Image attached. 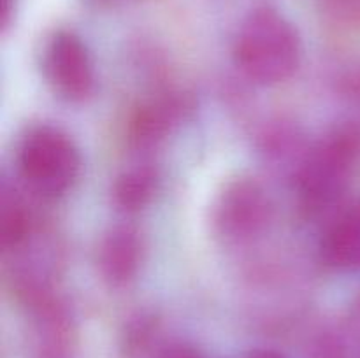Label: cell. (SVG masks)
<instances>
[{
	"label": "cell",
	"mask_w": 360,
	"mask_h": 358,
	"mask_svg": "<svg viewBox=\"0 0 360 358\" xmlns=\"http://www.w3.org/2000/svg\"><path fill=\"white\" fill-rule=\"evenodd\" d=\"M234 60L253 83L274 86L290 79L301 63V39L294 25L273 7H259L243 21Z\"/></svg>",
	"instance_id": "obj_1"
},
{
	"label": "cell",
	"mask_w": 360,
	"mask_h": 358,
	"mask_svg": "<svg viewBox=\"0 0 360 358\" xmlns=\"http://www.w3.org/2000/svg\"><path fill=\"white\" fill-rule=\"evenodd\" d=\"M360 160V130L341 126L309 151L297 172V193L308 213H322L348 188Z\"/></svg>",
	"instance_id": "obj_2"
},
{
	"label": "cell",
	"mask_w": 360,
	"mask_h": 358,
	"mask_svg": "<svg viewBox=\"0 0 360 358\" xmlns=\"http://www.w3.org/2000/svg\"><path fill=\"white\" fill-rule=\"evenodd\" d=\"M16 164L23 181L44 197L63 195L81 171L76 144L65 132L49 125L28 130L18 146Z\"/></svg>",
	"instance_id": "obj_3"
},
{
	"label": "cell",
	"mask_w": 360,
	"mask_h": 358,
	"mask_svg": "<svg viewBox=\"0 0 360 358\" xmlns=\"http://www.w3.org/2000/svg\"><path fill=\"white\" fill-rule=\"evenodd\" d=\"M273 206L267 192L252 178L227 183L213 206L214 232L232 244L248 242L264 234Z\"/></svg>",
	"instance_id": "obj_4"
},
{
	"label": "cell",
	"mask_w": 360,
	"mask_h": 358,
	"mask_svg": "<svg viewBox=\"0 0 360 358\" xmlns=\"http://www.w3.org/2000/svg\"><path fill=\"white\" fill-rule=\"evenodd\" d=\"M44 74L56 93L67 100H84L94 90V63L84 42L74 32L53 34L42 58Z\"/></svg>",
	"instance_id": "obj_5"
},
{
	"label": "cell",
	"mask_w": 360,
	"mask_h": 358,
	"mask_svg": "<svg viewBox=\"0 0 360 358\" xmlns=\"http://www.w3.org/2000/svg\"><path fill=\"white\" fill-rule=\"evenodd\" d=\"M144 242L139 230L118 225L102 237L98 246V270L112 286L130 283L143 263Z\"/></svg>",
	"instance_id": "obj_6"
},
{
	"label": "cell",
	"mask_w": 360,
	"mask_h": 358,
	"mask_svg": "<svg viewBox=\"0 0 360 358\" xmlns=\"http://www.w3.org/2000/svg\"><path fill=\"white\" fill-rule=\"evenodd\" d=\"M37 314L35 358H76V333L65 307L55 298L34 307Z\"/></svg>",
	"instance_id": "obj_7"
},
{
	"label": "cell",
	"mask_w": 360,
	"mask_h": 358,
	"mask_svg": "<svg viewBox=\"0 0 360 358\" xmlns=\"http://www.w3.org/2000/svg\"><path fill=\"white\" fill-rule=\"evenodd\" d=\"M322 258L334 269H360V199L341 213L323 235Z\"/></svg>",
	"instance_id": "obj_8"
},
{
	"label": "cell",
	"mask_w": 360,
	"mask_h": 358,
	"mask_svg": "<svg viewBox=\"0 0 360 358\" xmlns=\"http://www.w3.org/2000/svg\"><path fill=\"white\" fill-rule=\"evenodd\" d=\"M181 105L176 98L164 97L141 105L130 121V140L139 147H148L164 139L178 118Z\"/></svg>",
	"instance_id": "obj_9"
},
{
	"label": "cell",
	"mask_w": 360,
	"mask_h": 358,
	"mask_svg": "<svg viewBox=\"0 0 360 358\" xmlns=\"http://www.w3.org/2000/svg\"><path fill=\"white\" fill-rule=\"evenodd\" d=\"M157 188V172L150 165H137L123 172L115 183V200L122 209H143Z\"/></svg>",
	"instance_id": "obj_10"
},
{
	"label": "cell",
	"mask_w": 360,
	"mask_h": 358,
	"mask_svg": "<svg viewBox=\"0 0 360 358\" xmlns=\"http://www.w3.org/2000/svg\"><path fill=\"white\" fill-rule=\"evenodd\" d=\"M32 230L30 213L23 200L13 192L4 190L2 214H0V235L6 251H16L27 244Z\"/></svg>",
	"instance_id": "obj_11"
},
{
	"label": "cell",
	"mask_w": 360,
	"mask_h": 358,
	"mask_svg": "<svg viewBox=\"0 0 360 358\" xmlns=\"http://www.w3.org/2000/svg\"><path fill=\"white\" fill-rule=\"evenodd\" d=\"M327 23L341 30H360V0H316Z\"/></svg>",
	"instance_id": "obj_12"
},
{
	"label": "cell",
	"mask_w": 360,
	"mask_h": 358,
	"mask_svg": "<svg viewBox=\"0 0 360 358\" xmlns=\"http://www.w3.org/2000/svg\"><path fill=\"white\" fill-rule=\"evenodd\" d=\"M309 358H348L343 340L334 333H322L313 343Z\"/></svg>",
	"instance_id": "obj_13"
},
{
	"label": "cell",
	"mask_w": 360,
	"mask_h": 358,
	"mask_svg": "<svg viewBox=\"0 0 360 358\" xmlns=\"http://www.w3.org/2000/svg\"><path fill=\"white\" fill-rule=\"evenodd\" d=\"M158 358H204L200 354L199 350H195L190 344H183V343H176L171 344V346L164 347L162 353L158 354Z\"/></svg>",
	"instance_id": "obj_14"
},
{
	"label": "cell",
	"mask_w": 360,
	"mask_h": 358,
	"mask_svg": "<svg viewBox=\"0 0 360 358\" xmlns=\"http://www.w3.org/2000/svg\"><path fill=\"white\" fill-rule=\"evenodd\" d=\"M246 358H287L283 353L276 350H269V347H259V350H253L246 354Z\"/></svg>",
	"instance_id": "obj_15"
},
{
	"label": "cell",
	"mask_w": 360,
	"mask_h": 358,
	"mask_svg": "<svg viewBox=\"0 0 360 358\" xmlns=\"http://www.w3.org/2000/svg\"><path fill=\"white\" fill-rule=\"evenodd\" d=\"M14 0H2V27L6 28L11 20V13H13Z\"/></svg>",
	"instance_id": "obj_16"
}]
</instances>
